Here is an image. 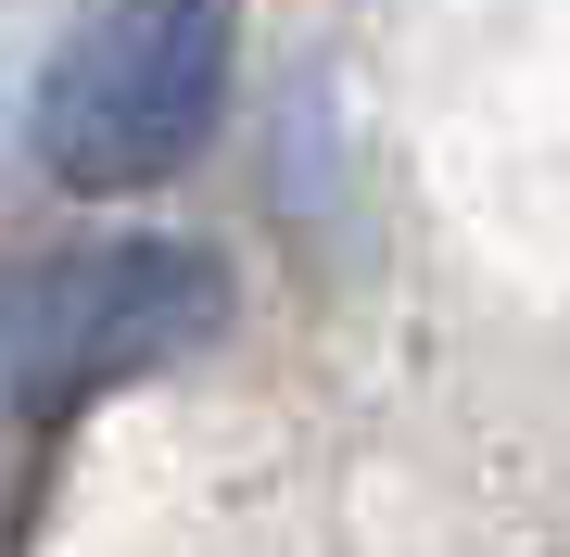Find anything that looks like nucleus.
I'll list each match as a JSON object with an SVG mask.
<instances>
[{
  "mask_svg": "<svg viewBox=\"0 0 570 557\" xmlns=\"http://www.w3.org/2000/svg\"><path fill=\"white\" fill-rule=\"evenodd\" d=\"M228 317V279L216 253L190 241H63V253H26L0 279V392L26 418H63L89 392L190 355Z\"/></svg>",
  "mask_w": 570,
  "mask_h": 557,
  "instance_id": "f257e3e1",
  "label": "nucleus"
},
{
  "mask_svg": "<svg viewBox=\"0 0 570 557\" xmlns=\"http://www.w3.org/2000/svg\"><path fill=\"white\" fill-rule=\"evenodd\" d=\"M228 89V0H115L39 89V166L89 203L153 190L204 152Z\"/></svg>",
  "mask_w": 570,
  "mask_h": 557,
  "instance_id": "f03ea898",
  "label": "nucleus"
}]
</instances>
